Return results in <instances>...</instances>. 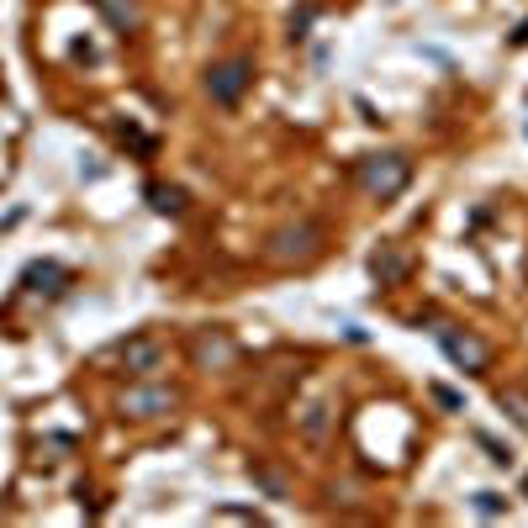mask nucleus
<instances>
[{
  "mask_svg": "<svg viewBox=\"0 0 528 528\" xmlns=\"http://www.w3.org/2000/svg\"><path fill=\"white\" fill-rule=\"evenodd\" d=\"M323 243H328V233H323V222H291V228H275L270 233V254L275 264H312L317 254H323Z\"/></svg>",
  "mask_w": 528,
  "mask_h": 528,
  "instance_id": "obj_1",
  "label": "nucleus"
},
{
  "mask_svg": "<svg viewBox=\"0 0 528 528\" xmlns=\"http://www.w3.org/2000/svg\"><path fill=\"white\" fill-rule=\"evenodd\" d=\"M354 180H360L370 196L391 201V196H402V191H407L412 164H407L402 154H370V159H360V164H354Z\"/></svg>",
  "mask_w": 528,
  "mask_h": 528,
  "instance_id": "obj_2",
  "label": "nucleus"
},
{
  "mask_svg": "<svg viewBox=\"0 0 528 528\" xmlns=\"http://www.w3.org/2000/svg\"><path fill=\"white\" fill-rule=\"evenodd\" d=\"M249 85H254V59H222L206 69V96L217 106H238Z\"/></svg>",
  "mask_w": 528,
  "mask_h": 528,
  "instance_id": "obj_3",
  "label": "nucleus"
},
{
  "mask_svg": "<svg viewBox=\"0 0 528 528\" xmlns=\"http://www.w3.org/2000/svg\"><path fill=\"white\" fill-rule=\"evenodd\" d=\"M439 344H444V354H449V360H455L460 370H470V375H481L486 365H492V349H486L476 333H460V328H439Z\"/></svg>",
  "mask_w": 528,
  "mask_h": 528,
  "instance_id": "obj_4",
  "label": "nucleus"
},
{
  "mask_svg": "<svg viewBox=\"0 0 528 528\" xmlns=\"http://www.w3.org/2000/svg\"><path fill=\"white\" fill-rule=\"evenodd\" d=\"M233 338L228 333H196V344H191V360H196V370H228L233 365Z\"/></svg>",
  "mask_w": 528,
  "mask_h": 528,
  "instance_id": "obj_5",
  "label": "nucleus"
},
{
  "mask_svg": "<svg viewBox=\"0 0 528 528\" xmlns=\"http://www.w3.org/2000/svg\"><path fill=\"white\" fill-rule=\"evenodd\" d=\"M175 402H180V396L169 386H132L122 407L132 412V418H164V412H175Z\"/></svg>",
  "mask_w": 528,
  "mask_h": 528,
  "instance_id": "obj_6",
  "label": "nucleus"
},
{
  "mask_svg": "<svg viewBox=\"0 0 528 528\" xmlns=\"http://www.w3.org/2000/svg\"><path fill=\"white\" fill-rule=\"evenodd\" d=\"M117 360H122V370H132V375H148V370H159L164 349L154 344V338H122V344H117Z\"/></svg>",
  "mask_w": 528,
  "mask_h": 528,
  "instance_id": "obj_7",
  "label": "nucleus"
},
{
  "mask_svg": "<svg viewBox=\"0 0 528 528\" xmlns=\"http://www.w3.org/2000/svg\"><path fill=\"white\" fill-rule=\"evenodd\" d=\"M407 270H412V259H407L402 249H396V243H381V249L370 254V275L381 280V286H402Z\"/></svg>",
  "mask_w": 528,
  "mask_h": 528,
  "instance_id": "obj_8",
  "label": "nucleus"
},
{
  "mask_svg": "<svg viewBox=\"0 0 528 528\" xmlns=\"http://www.w3.org/2000/svg\"><path fill=\"white\" fill-rule=\"evenodd\" d=\"M22 286L27 291H37V296H59L64 286H69V270H64V264H27V275H22Z\"/></svg>",
  "mask_w": 528,
  "mask_h": 528,
  "instance_id": "obj_9",
  "label": "nucleus"
},
{
  "mask_svg": "<svg viewBox=\"0 0 528 528\" xmlns=\"http://www.w3.org/2000/svg\"><path fill=\"white\" fill-rule=\"evenodd\" d=\"M249 476H254V486H259L264 497H275V502H286V497H291V481H286V470H275V465L254 460V465H249Z\"/></svg>",
  "mask_w": 528,
  "mask_h": 528,
  "instance_id": "obj_10",
  "label": "nucleus"
},
{
  "mask_svg": "<svg viewBox=\"0 0 528 528\" xmlns=\"http://www.w3.org/2000/svg\"><path fill=\"white\" fill-rule=\"evenodd\" d=\"M96 6L106 11V22L117 27V32H138V22H143V16H138V6H132V0H96Z\"/></svg>",
  "mask_w": 528,
  "mask_h": 528,
  "instance_id": "obj_11",
  "label": "nucleus"
},
{
  "mask_svg": "<svg viewBox=\"0 0 528 528\" xmlns=\"http://www.w3.org/2000/svg\"><path fill=\"white\" fill-rule=\"evenodd\" d=\"M148 206H154V212H164V217H175V212H185V191L180 185H148Z\"/></svg>",
  "mask_w": 528,
  "mask_h": 528,
  "instance_id": "obj_12",
  "label": "nucleus"
},
{
  "mask_svg": "<svg viewBox=\"0 0 528 528\" xmlns=\"http://www.w3.org/2000/svg\"><path fill=\"white\" fill-rule=\"evenodd\" d=\"M497 402H502V412H513V423H518V428H528V396H523L518 386L497 391Z\"/></svg>",
  "mask_w": 528,
  "mask_h": 528,
  "instance_id": "obj_13",
  "label": "nucleus"
},
{
  "mask_svg": "<svg viewBox=\"0 0 528 528\" xmlns=\"http://www.w3.org/2000/svg\"><path fill=\"white\" fill-rule=\"evenodd\" d=\"M301 428H307L312 439H323V433H328V407H307V418H301Z\"/></svg>",
  "mask_w": 528,
  "mask_h": 528,
  "instance_id": "obj_14",
  "label": "nucleus"
},
{
  "mask_svg": "<svg viewBox=\"0 0 528 528\" xmlns=\"http://www.w3.org/2000/svg\"><path fill=\"white\" fill-rule=\"evenodd\" d=\"M476 507H481V513H502V497H497V492H481Z\"/></svg>",
  "mask_w": 528,
  "mask_h": 528,
  "instance_id": "obj_15",
  "label": "nucleus"
},
{
  "mask_svg": "<svg viewBox=\"0 0 528 528\" xmlns=\"http://www.w3.org/2000/svg\"><path fill=\"white\" fill-rule=\"evenodd\" d=\"M481 444H486V449H492V460H497V465H513V455H507V449H502L497 439H486V433H481Z\"/></svg>",
  "mask_w": 528,
  "mask_h": 528,
  "instance_id": "obj_16",
  "label": "nucleus"
},
{
  "mask_svg": "<svg viewBox=\"0 0 528 528\" xmlns=\"http://www.w3.org/2000/svg\"><path fill=\"white\" fill-rule=\"evenodd\" d=\"M433 396H439V402H444V407H455V412H460V396H455V391H449V386H433Z\"/></svg>",
  "mask_w": 528,
  "mask_h": 528,
  "instance_id": "obj_17",
  "label": "nucleus"
}]
</instances>
